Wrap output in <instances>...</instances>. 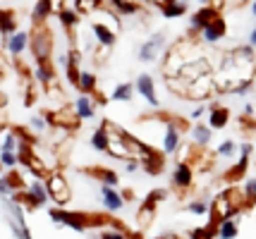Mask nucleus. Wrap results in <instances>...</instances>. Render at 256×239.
<instances>
[{"instance_id": "1", "label": "nucleus", "mask_w": 256, "mask_h": 239, "mask_svg": "<svg viewBox=\"0 0 256 239\" xmlns=\"http://www.w3.org/2000/svg\"><path fill=\"white\" fill-rule=\"evenodd\" d=\"M48 218H50L53 225L67 228V230H72V232H86V230L98 225V218L86 216L82 211H65L62 206H50L48 208Z\"/></svg>"}, {"instance_id": "2", "label": "nucleus", "mask_w": 256, "mask_h": 239, "mask_svg": "<svg viewBox=\"0 0 256 239\" xmlns=\"http://www.w3.org/2000/svg\"><path fill=\"white\" fill-rule=\"evenodd\" d=\"M29 50L36 62H48L53 57V31L48 24H36L29 34Z\"/></svg>"}, {"instance_id": "3", "label": "nucleus", "mask_w": 256, "mask_h": 239, "mask_svg": "<svg viewBox=\"0 0 256 239\" xmlns=\"http://www.w3.org/2000/svg\"><path fill=\"white\" fill-rule=\"evenodd\" d=\"M12 199H14L17 204H22L24 211L44 208V206H48V201H50V196H48V187H46L44 180H32L22 192H17Z\"/></svg>"}, {"instance_id": "4", "label": "nucleus", "mask_w": 256, "mask_h": 239, "mask_svg": "<svg viewBox=\"0 0 256 239\" xmlns=\"http://www.w3.org/2000/svg\"><path fill=\"white\" fill-rule=\"evenodd\" d=\"M166 50H168V36L163 34V31H156V34H151L144 43L139 46L136 57H139L142 62H156Z\"/></svg>"}, {"instance_id": "5", "label": "nucleus", "mask_w": 256, "mask_h": 239, "mask_svg": "<svg viewBox=\"0 0 256 239\" xmlns=\"http://www.w3.org/2000/svg\"><path fill=\"white\" fill-rule=\"evenodd\" d=\"M46 187H48V196H50V201L56 206H65L70 204V199H72V187L67 182L65 175H60V172H50L48 175V180H46Z\"/></svg>"}, {"instance_id": "6", "label": "nucleus", "mask_w": 256, "mask_h": 239, "mask_svg": "<svg viewBox=\"0 0 256 239\" xmlns=\"http://www.w3.org/2000/svg\"><path fill=\"white\" fill-rule=\"evenodd\" d=\"M252 156H254V144L244 141L240 146V160L234 163L232 168H228L225 172V182H240V180H246V172H249V163H252Z\"/></svg>"}, {"instance_id": "7", "label": "nucleus", "mask_w": 256, "mask_h": 239, "mask_svg": "<svg viewBox=\"0 0 256 239\" xmlns=\"http://www.w3.org/2000/svg\"><path fill=\"white\" fill-rule=\"evenodd\" d=\"M218 14H220V7H218L216 2H211V5H201L196 12H192L190 31H187V36H190V38H196V36L201 34V29H204V26H208Z\"/></svg>"}, {"instance_id": "8", "label": "nucleus", "mask_w": 256, "mask_h": 239, "mask_svg": "<svg viewBox=\"0 0 256 239\" xmlns=\"http://www.w3.org/2000/svg\"><path fill=\"white\" fill-rule=\"evenodd\" d=\"M170 182L178 192H187L194 187V165L190 160H178L175 168H172V175H170Z\"/></svg>"}, {"instance_id": "9", "label": "nucleus", "mask_w": 256, "mask_h": 239, "mask_svg": "<svg viewBox=\"0 0 256 239\" xmlns=\"http://www.w3.org/2000/svg\"><path fill=\"white\" fill-rule=\"evenodd\" d=\"M213 93H218V86H216V77L213 74H206V77H199V79L190 81V96L192 101H204Z\"/></svg>"}, {"instance_id": "10", "label": "nucleus", "mask_w": 256, "mask_h": 239, "mask_svg": "<svg viewBox=\"0 0 256 239\" xmlns=\"http://www.w3.org/2000/svg\"><path fill=\"white\" fill-rule=\"evenodd\" d=\"M225 36H228V22L223 19V14H218L208 26H204V29H201L199 38L204 41V43H208V46H216V43H220V41H223Z\"/></svg>"}, {"instance_id": "11", "label": "nucleus", "mask_w": 256, "mask_h": 239, "mask_svg": "<svg viewBox=\"0 0 256 239\" xmlns=\"http://www.w3.org/2000/svg\"><path fill=\"white\" fill-rule=\"evenodd\" d=\"M98 201L106 208V213H118V211H122L124 206V199L122 194L118 192V187H108V184L98 187Z\"/></svg>"}, {"instance_id": "12", "label": "nucleus", "mask_w": 256, "mask_h": 239, "mask_svg": "<svg viewBox=\"0 0 256 239\" xmlns=\"http://www.w3.org/2000/svg\"><path fill=\"white\" fill-rule=\"evenodd\" d=\"M134 89H136V93H139L151 108H158V105H160V98H158V93H156V81H154L151 74H146V72L139 74L136 81H134Z\"/></svg>"}, {"instance_id": "13", "label": "nucleus", "mask_w": 256, "mask_h": 239, "mask_svg": "<svg viewBox=\"0 0 256 239\" xmlns=\"http://www.w3.org/2000/svg\"><path fill=\"white\" fill-rule=\"evenodd\" d=\"M163 153H168V156H172L175 151H178L180 146H182V129H180L170 117L166 120V129H163Z\"/></svg>"}, {"instance_id": "14", "label": "nucleus", "mask_w": 256, "mask_h": 239, "mask_svg": "<svg viewBox=\"0 0 256 239\" xmlns=\"http://www.w3.org/2000/svg\"><path fill=\"white\" fill-rule=\"evenodd\" d=\"M91 34H94L96 46H100V48H112L115 46V41H118V31L106 22H94L91 24Z\"/></svg>"}, {"instance_id": "15", "label": "nucleus", "mask_w": 256, "mask_h": 239, "mask_svg": "<svg viewBox=\"0 0 256 239\" xmlns=\"http://www.w3.org/2000/svg\"><path fill=\"white\" fill-rule=\"evenodd\" d=\"M228 125H230V110L225 105L213 101L208 105V127H211L213 132H218V129H225Z\"/></svg>"}, {"instance_id": "16", "label": "nucleus", "mask_w": 256, "mask_h": 239, "mask_svg": "<svg viewBox=\"0 0 256 239\" xmlns=\"http://www.w3.org/2000/svg\"><path fill=\"white\" fill-rule=\"evenodd\" d=\"M156 5L160 7V14L166 19H178L182 14H187V10H190L187 0H156Z\"/></svg>"}, {"instance_id": "17", "label": "nucleus", "mask_w": 256, "mask_h": 239, "mask_svg": "<svg viewBox=\"0 0 256 239\" xmlns=\"http://www.w3.org/2000/svg\"><path fill=\"white\" fill-rule=\"evenodd\" d=\"M2 43H5V50L10 55H22L29 48V31H14L12 36H2Z\"/></svg>"}, {"instance_id": "18", "label": "nucleus", "mask_w": 256, "mask_h": 239, "mask_svg": "<svg viewBox=\"0 0 256 239\" xmlns=\"http://www.w3.org/2000/svg\"><path fill=\"white\" fill-rule=\"evenodd\" d=\"M82 50L77 48H72V50H67V65H65V77L67 81L77 89V81H79V74H82Z\"/></svg>"}, {"instance_id": "19", "label": "nucleus", "mask_w": 256, "mask_h": 239, "mask_svg": "<svg viewBox=\"0 0 256 239\" xmlns=\"http://www.w3.org/2000/svg\"><path fill=\"white\" fill-rule=\"evenodd\" d=\"M96 98L94 96H86V93H82L77 101H74V113H77L79 120H91V117H96Z\"/></svg>"}, {"instance_id": "20", "label": "nucleus", "mask_w": 256, "mask_h": 239, "mask_svg": "<svg viewBox=\"0 0 256 239\" xmlns=\"http://www.w3.org/2000/svg\"><path fill=\"white\" fill-rule=\"evenodd\" d=\"M50 14H56V5L53 0H36L32 7V19L34 24H48Z\"/></svg>"}, {"instance_id": "21", "label": "nucleus", "mask_w": 256, "mask_h": 239, "mask_svg": "<svg viewBox=\"0 0 256 239\" xmlns=\"http://www.w3.org/2000/svg\"><path fill=\"white\" fill-rule=\"evenodd\" d=\"M34 79L38 81L44 89L53 86V84H56V67H53V62H50V60H48V62H36V69H34Z\"/></svg>"}, {"instance_id": "22", "label": "nucleus", "mask_w": 256, "mask_h": 239, "mask_svg": "<svg viewBox=\"0 0 256 239\" xmlns=\"http://www.w3.org/2000/svg\"><path fill=\"white\" fill-rule=\"evenodd\" d=\"M190 134H192L194 146H199V148H206L213 141V129L208 125H204V122H196V125L190 129Z\"/></svg>"}, {"instance_id": "23", "label": "nucleus", "mask_w": 256, "mask_h": 239, "mask_svg": "<svg viewBox=\"0 0 256 239\" xmlns=\"http://www.w3.org/2000/svg\"><path fill=\"white\" fill-rule=\"evenodd\" d=\"M77 89H79V93H86V96H96V93H98V77H96L94 72H86V69H82V74H79V81H77Z\"/></svg>"}, {"instance_id": "24", "label": "nucleus", "mask_w": 256, "mask_h": 239, "mask_svg": "<svg viewBox=\"0 0 256 239\" xmlns=\"http://www.w3.org/2000/svg\"><path fill=\"white\" fill-rule=\"evenodd\" d=\"M79 17H82V14H79V12L74 10V7H62V10L58 12V19H60V26L65 29L67 34H72V31H74V29L79 26V22H82Z\"/></svg>"}, {"instance_id": "25", "label": "nucleus", "mask_w": 256, "mask_h": 239, "mask_svg": "<svg viewBox=\"0 0 256 239\" xmlns=\"http://www.w3.org/2000/svg\"><path fill=\"white\" fill-rule=\"evenodd\" d=\"M142 168H144L148 175H154V177L160 175V172H163V153H156V151L151 148L144 158H142Z\"/></svg>"}, {"instance_id": "26", "label": "nucleus", "mask_w": 256, "mask_h": 239, "mask_svg": "<svg viewBox=\"0 0 256 239\" xmlns=\"http://www.w3.org/2000/svg\"><path fill=\"white\" fill-rule=\"evenodd\" d=\"M91 177H96L100 184H108V187H118L120 184V175L112 170V168H91L86 170Z\"/></svg>"}, {"instance_id": "27", "label": "nucleus", "mask_w": 256, "mask_h": 239, "mask_svg": "<svg viewBox=\"0 0 256 239\" xmlns=\"http://www.w3.org/2000/svg\"><path fill=\"white\" fill-rule=\"evenodd\" d=\"M240 237V223L237 218L218 220V239H237Z\"/></svg>"}, {"instance_id": "28", "label": "nucleus", "mask_w": 256, "mask_h": 239, "mask_svg": "<svg viewBox=\"0 0 256 239\" xmlns=\"http://www.w3.org/2000/svg\"><path fill=\"white\" fill-rule=\"evenodd\" d=\"M166 86L175 93V96H180V98H187V96H190V81L184 79V77H180V74L166 77Z\"/></svg>"}, {"instance_id": "29", "label": "nucleus", "mask_w": 256, "mask_h": 239, "mask_svg": "<svg viewBox=\"0 0 256 239\" xmlns=\"http://www.w3.org/2000/svg\"><path fill=\"white\" fill-rule=\"evenodd\" d=\"M134 84L132 81H122V84H118L115 89H112V93H110V101H115V103H130L134 98Z\"/></svg>"}, {"instance_id": "30", "label": "nucleus", "mask_w": 256, "mask_h": 239, "mask_svg": "<svg viewBox=\"0 0 256 239\" xmlns=\"http://www.w3.org/2000/svg\"><path fill=\"white\" fill-rule=\"evenodd\" d=\"M112 12H115L118 17H134V14L142 12V2H139V0H122V2L112 5Z\"/></svg>"}, {"instance_id": "31", "label": "nucleus", "mask_w": 256, "mask_h": 239, "mask_svg": "<svg viewBox=\"0 0 256 239\" xmlns=\"http://www.w3.org/2000/svg\"><path fill=\"white\" fill-rule=\"evenodd\" d=\"M17 29V19H14V12L12 10H0V34L2 36H12Z\"/></svg>"}, {"instance_id": "32", "label": "nucleus", "mask_w": 256, "mask_h": 239, "mask_svg": "<svg viewBox=\"0 0 256 239\" xmlns=\"http://www.w3.org/2000/svg\"><path fill=\"white\" fill-rule=\"evenodd\" d=\"M108 144H110V139H108V132H106L103 127H98V129L91 132V148H94V151L108 153Z\"/></svg>"}, {"instance_id": "33", "label": "nucleus", "mask_w": 256, "mask_h": 239, "mask_svg": "<svg viewBox=\"0 0 256 239\" xmlns=\"http://www.w3.org/2000/svg\"><path fill=\"white\" fill-rule=\"evenodd\" d=\"M240 153V146L234 144L232 139H225V141H220L218 144V148H216V156L218 158H234Z\"/></svg>"}, {"instance_id": "34", "label": "nucleus", "mask_w": 256, "mask_h": 239, "mask_svg": "<svg viewBox=\"0 0 256 239\" xmlns=\"http://www.w3.org/2000/svg\"><path fill=\"white\" fill-rule=\"evenodd\" d=\"M154 216H156V208L148 204H142L139 208V213H136V223H139V228H148L151 223H154Z\"/></svg>"}, {"instance_id": "35", "label": "nucleus", "mask_w": 256, "mask_h": 239, "mask_svg": "<svg viewBox=\"0 0 256 239\" xmlns=\"http://www.w3.org/2000/svg\"><path fill=\"white\" fill-rule=\"evenodd\" d=\"M187 211L192 216H211V204H208V199H196V201L187 204Z\"/></svg>"}, {"instance_id": "36", "label": "nucleus", "mask_w": 256, "mask_h": 239, "mask_svg": "<svg viewBox=\"0 0 256 239\" xmlns=\"http://www.w3.org/2000/svg\"><path fill=\"white\" fill-rule=\"evenodd\" d=\"M0 165H2V170H14V168L20 165L17 151H2V148H0Z\"/></svg>"}, {"instance_id": "37", "label": "nucleus", "mask_w": 256, "mask_h": 239, "mask_svg": "<svg viewBox=\"0 0 256 239\" xmlns=\"http://www.w3.org/2000/svg\"><path fill=\"white\" fill-rule=\"evenodd\" d=\"M74 10L79 14H91V12L100 10V2L98 0H74Z\"/></svg>"}, {"instance_id": "38", "label": "nucleus", "mask_w": 256, "mask_h": 239, "mask_svg": "<svg viewBox=\"0 0 256 239\" xmlns=\"http://www.w3.org/2000/svg\"><path fill=\"white\" fill-rule=\"evenodd\" d=\"M17 146H20V137H17L14 129H10V132L5 134V139H2L0 148H2V151H17Z\"/></svg>"}, {"instance_id": "39", "label": "nucleus", "mask_w": 256, "mask_h": 239, "mask_svg": "<svg viewBox=\"0 0 256 239\" xmlns=\"http://www.w3.org/2000/svg\"><path fill=\"white\" fill-rule=\"evenodd\" d=\"M244 194H246V201H249V208L256 204V177H246L244 180Z\"/></svg>"}, {"instance_id": "40", "label": "nucleus", "mask_w": 256, "mask_h": 239, "mask_svg": "<svg viewBox=\"0 0 256 239\" xmlns=\"http://www.w3.org/2000/svg\"><path fill=\"white\" fill-rule=\"evenodd\" d=\"M166 196H168V192L166 189H154V192L148 194L144 199V204H148V206H154V208H158V204L160 201H166Z\"/></svg>"}, {"instance_id": "41", "label": "nucleus", "mask_w": 256, "mask_h": 239, "mask_svg": "<svg viewBox=\"0 0 256 239\" xmlns=\"http://www.w3.org/2000/svg\"><path fill=\"white\" fill-rule=\"evenodd\" d=\"M29 127H32L34 132H46V127H48V120H46V115H34L32 120H29Z\"/></svg>"}, {"instance_id": "42", "label": "nucleus", "mask_w": 256, "mask_h": 239, "mask_svg": "<svg viewBox=\"0 0 256 239\" xmlns=\"http://www.w3.org/2000/svg\"><path fill=\"white\" fill-rule=\"evenodd\" d=\"M122 163H124V172L127 175H134V172H139V168H142V160L139 158H127Z\"/></svg>"}, {"instance_id": "43", "label": "nucleus", "mask_w": 256, "mask_h": 239, "mask_svg": "<svg viewBox=\"0 0 256 239\" xmlns=\"http://www.w3.org/2000/svg\"><path fill=\"white\" fill-rule=\"evenodd\" d=\"M204 115H208V105H204V103H201V105H196V108H194V110L190 113V117L194 120V122H199Z\"/></svg>"}, {"instance_id": "44", "label": "nucleus", "mask_w": 256, "mask_h": 239, "mask_svg": "<svg viewBox=\"0 0 256 239\" xmlns=\"http://www.w3.org/2000/svg\"><path fill=\"white\" fill-rule=\"evenodd\" d=\"M120 194H122L124 204H127V201H134V192H132V189H122V192H120Z\"/></svg>"}, {"instance_id": "45", "label": "nucleus", "mask_w": 256, "mask_h": 239, "mask_svg": "<svg viewBox=\"0 0 256 239\" xmlns=\"http://www.w3.org/2000/svg\"><path fill=\"white\" fill-rule=\"evenodd\" d=\"M249 46H254V48H256V26L252 29V34H249Z\"/></svg>"}, {"instance_id": "46", "label": "nucleus", "mask_w": 256, "mask_h": 239, "mask_svg": "<svg viewBox=\"0 0 256 239\" xmlns=\"http://www.w3.org/2000/svg\"><path fill=\"white\" fill-rule=\"evenodd\" d=\"M53 5H56V12H60L62 7H67V5H65V0H53Z\"/></svg>"}, {"instance_id": "47", "label": "nucleus", "mask_w": 256, "mask_h": 239, "mask_svg": "<svg viewBox=\"0 0 256 239\" xmlns=\"http://www.w3.org/2000/svg\"><path fill=\"white\" fill-rule=\"evenodd\" d=\"M2 72H5V57L0 55V77H2Z\"/></svg>"}, {"instance_id": "48", "label": "nucleus", "mask_w": 256, "mask_h": 239, "mask_svg": "<svg viewBox=\"0 0 256 239\" xmlns=\"http://www.w3.org/2000/svg\"><path fill=\"white\" fill-rule=\"evenodd\" d=\"M249 10H252V14H254V17H256V0H254V2H252V7H249Z\"/></svg>"}, {"instance_id": "49", "label": "nucleus", "mask_w": 256, "mask_h": 239, "mask_svg": "<svg viewBox=\"0 0 256 239\" xmlns=\"http://www.w3.org/2000/svg\"><path fill=\"white\" fill-rule=\"evenodd\" d=\"M199 2H201V5H211L213 0H199Z\"/></svg>"}, {"instance_id": "50", "label": "nucleus", "mask_w": 256, "mask_h": 239, "mask_svg": "<svg viewBox=\"0 0 256 239\" xmlns=\"http://www.w3.org/2000/svg\"><path fill=\"white\" fill-rule=\"evenodd\" d=\"M108 2H110V5H118V2H122V0H108Z\"/></svg>"}, {"instance_id": "51", "label": "nucleus", "mask_w": 256, "mask_h": 239, "mask_svg": "<svg viewBox=\"0 0 256 239\" xmlns=\"http://www.w3.org/2000/svg\"><path fill=\"white\" fill-rule=\"evenodd\" d=\"M213 2H216V5H218V7H220V5H223V0H213Z\"/></svg>"}, {"instance_id": "52", "label": "nucleus", "mask_w": 256, "mask_h": 239, "mask_svg": "<svg viewBox=\"0 0 256 239\" xmlns=\"http://www.w3.org/2000/svg\"><path fill=\"white\" fill-rule=\"evenodd\" d=\"M139 2H146V5H148V2H156V0H139Z\"/></svg>"}, {"instance_id": "53", "label": "nucleus", "mask_w": 256, "mask_h": 239, "mask_svg": "<svg viewBox=\"0 0 256 239\" xmlns=\"http://www.w3.org/2000/svg\"><path fill=\"white\" fill-rule=\"evenodd\" d=\"M98 2H100V5H103V2H106V0H98Z\"/></svg>"}, {"instance_id": "54", "label": "nucleus", "mask_w": 256, "mask_h": 239, "mask_svg": "<svg viewBox=\"0 0 256 239\" xmlns=\"http://www.w3.org/2000/svg\"><path fill=\"white\" fill-rule=\"evenodd\" d=\"M0 172H2V165H0Z\"/></svg>"}]
</instances>
